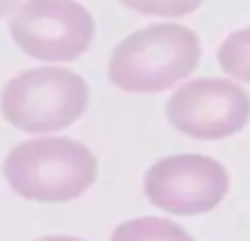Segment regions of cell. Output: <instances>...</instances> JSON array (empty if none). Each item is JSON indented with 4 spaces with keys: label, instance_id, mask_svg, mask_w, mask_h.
<instances>
[{
    "label": "cell",
    "instance_id": "obj_1",
    "mask_svg": "<svg viewBox=\"0 0 250 241\" xmlns=\"http://www.w3.org/2000/svg\"><path fill=\"white\" fill-rule=\"evenodd\" d=\"M2 176L20 198L40 204H64L90 191L97 180V158L73 138H31L7 154Z\"/></svg>",
    "mask_w": 250,
    "mask_h": 241
},
{
    "label": "cell",
    "instance_id": "obj_2",
    "mask_svg": "<svg viewBox=\"0 0 250 241\" xmlns=\"http://www.w3.org/2000/svg\"><path fill=\"white\" fill-rule=\"evenodd\" d=\"M198 35L180 24H149L127 35L110 55L108 79L123 92L156 95L187 79L200 64Z\"/></svg>",
    "mask_w": 250,
    "mask_h": 241
},
{
    "label": "cell",
    "instance_id": "obj_3",
    "mask_svg": "<svg viewBox=\"0 0 250 241\" xmlns=\"http://www.w3.org/2000/svg\"><path fill=\"white\" fill-rule=\"evenodd\" d=\"M90 90L83 77L60 66H40L11 77L0 92L4 120L24 134H55L86 114Z\"/></svg>",
    "mask_w": 250,
    "mask_h": 241
},
{
    "label": "cell",
    "instance_id": "obj_4",
    "mask_svg": "<svg viewBox=\"0 0 250 241\" xmlns=\"http://www.w3.org/2000/svg\"><path fill=\"white\" fill-rule=\"evenodd\" d=\"M7 29L22 53L46 64L77 60L95 38L90 11L75 0H22Z\"/></svg>",
    "mask_w": 250,
    "mask_h": 241
},
{
    "label": "cell",
    "instance_id": "obj_5",
    "mask_svg": "<svg viewBox=\"0 0 250 241\" xmlns=\"http://www.w3.org/2000/svg\"><path fill=\"white\" fill-rule=\"evenodd\" d=\"M229 171L215 158L200 154L167 156L145 173L143 189L156 208L171 215H202L229 193Z\"/></svg>",
    "mask_w": 250,
    "mask_h": 241
},
{
    "label": "cell",
    "instance_id": "obj_6",
    "mask_svg": "<svg viewBox=\"0 0 250 241\" xmlns=\"http://www.w3.org/2000/svg\"><path fill=\"white\" fill-rule=\"evenodd\" d=\"M250 119V97L226 79L187 81L167 103V120L180 134L198 141H222L242 132Z\"/></svg>",
    "mask_w": 250,
    "mask_h": 241
},
{
    "label": "cell",
    "instance_id": "obj_7",
    "mask_svg": "<svg viewBox=\"0 0 250 241\" xmlns=\"http://www.w3.org/2000/svg\"><path fill=\"white\" fill-rule=\"evenodd\" d=\"M110 241H193V237L163 217H136L119 224Z\"/></svg>",
    "mask_w": 250,
    "mask_h": 241
},
{
    "label": "cell",
    "instance_id": "obj_8",
    "mask_svg": "<svg viewBox=\"0 0 250 241\" xmlns=\"http://www.w3.org/2000/svg\"><path fill=\"white\" fill-rule=\"evenodd\" d=\"M217 61L226 75L250 83V29L230 33L217 51Z\"/></svg>",
    "mask_w": 250,
    "mask_h": 241
},
{
    "label": "cell",
    "instance_id": "obj_9",
    "mask_svg": "<svg viewBox=\"0 0 250 241\" xmlns=\"http://www.w3.org/2000/svg\"><path fill=\"white\" fill-rule=\"evenodd\" d=\"M127 9L141 16L154 18H182L200 9L204 0H121Z\"/></svg>",
    "mask_w": 250,
    "mask_h": 241
},
{
    "label": "cell",
    "instance_id": "obj_10",
    "mask_svg": "<svg viewBox=\"0 0 250 241\" xmlns=\"http://www.w3.org/2000/svg\"><path fill=\"white\" fill-rule=\"evenodd\" d=\"M20 4V0H0V18H9L16 7Z\"/></svg>",
    "mask_w": 250,
    "mask_h": 241
},
{
    "label": "cell",
    "instance_id": "obj_11",
    "mask_svg": "<svg viewBox=\"0 0 250 241\" xmlns=\"http://www.w3.org/2000/svg\"><path fill=\"white\" fill-rule=\"evenodd\" d=\"M33 241H83V239L66 237V235H53V237H40V239H33Z\"/></svg>",
    "mask_w": 250,
    "mask_h": 241
}]
</instances>
